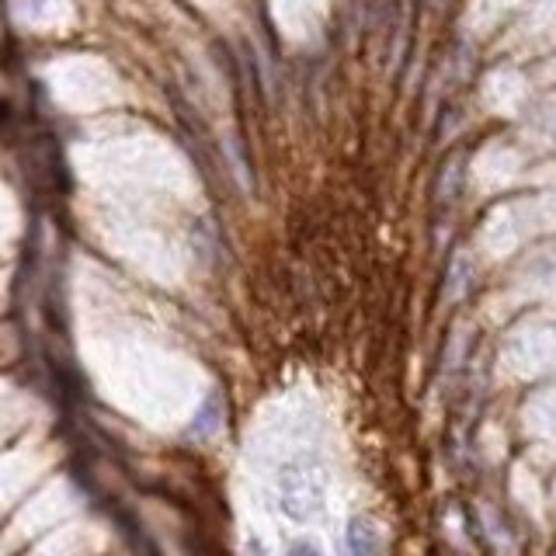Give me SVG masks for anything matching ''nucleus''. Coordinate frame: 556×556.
Here are the masks:
<instances>
[{
  "label": "nucleus",
  "mask_w": 556,
  "mask_h": 556,
  "mask_svg": "<svg viewBox=\"0 0 556 556\" xmlns=\"http://www.w3.org/2000/svg\"><path fill=\"white\" fill-rule=\"evenodd\" d=\"M379 536L369 518H351L348 522V553L351 556H376Z\"/></svg>",
  "instance_id": "nucleus-1"
},
{
  "label": "nucleus",
  "mask_w": 556,
  "mask_h": 556,
  "mask_svg": "<svg viewBox=\"0 0 556 556\" xmlns=\"http://www.w3.org/2000/svg\"><path fill=\"white\" fill-rule=\"evenodd\" d=\"M285 556H324V553H320L313 543H296V546H292V550L285 553Z\"/></svg>",
  "instance_id": "nucleus-2"
}]
</instances>
